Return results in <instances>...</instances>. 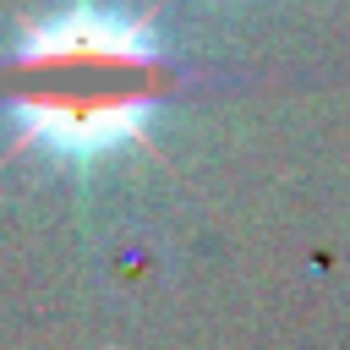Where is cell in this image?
<instances>
[{"mask_svg":"<svg viewBox=\"0 0 350 350\" xmlns=\"http://www.w3.org/2000/svg\"><path fill=\"white\" fill-rule=\"evenodd\" d=\"M16 142L55 164L93 170L148 137L159 109L164 60L142 16L77 0L16 33L11 49Z\"/></svg>","mask_w":350,"mask_h":350,"instance_id":"cell-1","label":"cell"}]
</instances>
